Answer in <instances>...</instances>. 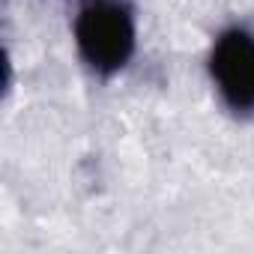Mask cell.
<instances>
[{"label": "cell", "instance_id": "cell-2", "mask_svg": "<svg viewBox=\"0 0 254 254\" xmlns=\"http://www.w3.org/2000/svg\"><path fill=\"white\" fill-rule=\"evenodd\" d=\"M206 72L218 102L239 120L254 117V27L224 24L209 45Z\"/></svg>", "mask_w": 254, "mask_h": 254}, {"label": "cell", "instance_id": "cell-1", "mask_svg": "<svg viewBox=\"0 0 254 254\" xmlns=\"http://www.w3.org/2000/svg\"><path fill=\"white\" fill-rule=\"evenodd\" d=\"M72 42L90 75L111 81L135 60L138 9L132 0H78Z\"/></svg>", "mask_w": 254, "mask_h": 254}]
</instances>
